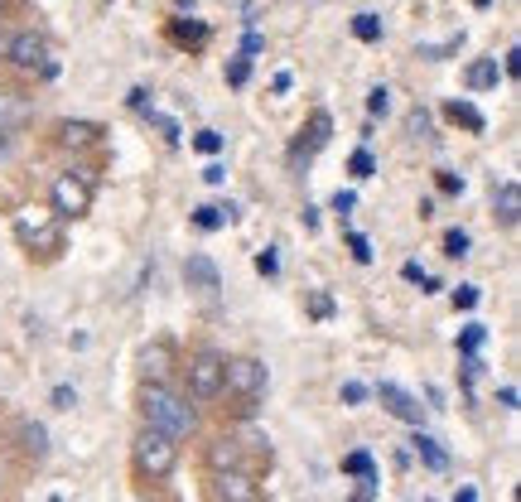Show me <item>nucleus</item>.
I'll use <instances>...</instances> for the list:
<instances>
[{"mask_svg": "<svg viewBox=\"0 0 521 502\" xmlns=\"http://www.w3.org/2000/svg\"><path fill=\"white\" fill-rule=\"evenodd\" d=\"M444 256H454V261H464V256H468V232H464V227L444 232Z\"/></svg>", "mask_w": 521, "mask_h": 502, "instance_id": "4be33fe9", "label": "nucleus"}, {"mask_svg": "<svg viewBox=\"0 0 521 502\" xmlns=\"http://www.w3.org/2000/svg\"><path fill=\"white\" fill-rule=\"evenodd\" d=\"M367 112H372V116L391 112V92H386V87H372V97H367Z\"/></svg>", "mask_w": 521, "mask_h": 502, "instance_id": "393cba45", "label": "nucleus"}, {"mask_svg": "<svg viewBox=\"0 0 521 502\" xmlns=\"http://www.w3.org/2000/svg\"><path fill=\"white\" fill-rule=\"evenodd\" d=\"M329 136H333V116L329 112H314L309 116V126L300 131V140H295V160H309V155H319L324 145H329Z\"/></svg>", "mask_w": 521, "mask_h": 502, "instance_id": "9b49d317", "label": "nucleus"}, {"mask_svg": "<svg viewBox=\"0 0 521 502\" xmlns=\"http://www.w3.org/2000/svg\"><path fill=\"white\" fill-rule=\"evenodd\" d=\"M184 280H189V290H198V295H218L222 290V271H218V261L213 256H203V251H193L189 261H184Z\"/></svg>", "mask_w": 521, "mask_h": 502, "instance_id": "9d476101", "label": "nucleus"}, {"mask_svg": "<svg viewBox=\"0 0 521 502\" xmlns=\"http://www.w3.org/2000/svg\"><path fill=\"white\" fill-rule=\"evenodd\" d=\"M222 367H227L222 353H193V358H189V391H193V401H213V396H222Z\"/></svg>", "mask_w": 521, "mask_h": 502, "instance_id": "423d86ee", "label": "nucleus"}, {"mask_svg": "<svg viewBox=\"0 0 521 502\" xmlns=\"http://www.w3.org/2000/svg\"><path fill=\"white\" fill-rule=\"evenodd\" d=\"M497 401H502L507 411H517V387H502V391H497Z\"/></svg>", "mask_w": 521, "mask_h": 502, "instance_id": "ea45409f", "label": "nucleus"}, {"mask_svg": "<svg viewBox=\"0 0 521 502\" xmlns=\"http://www.w3.org/2000/svg\"><path fill=\"white\" fill-rule=\"evenodd\" d=\"M5 58L15 63V68H25V73H54V54H49V39L39 34V29H20V34H10V44H5Z\"/></svg>", "mask_w": 521, "mask_h": 502, "instance_id": "20e7f679", "label": "nucleus"}, {"mask_svg": "<svg viewBox=\"0 0 521 502\" xmlns=\"http://www.w3.org/2000/svg\"><path fill=\"white\" fill-rule=\"evenodd\" d=\"M131 459H136V469L145 478H169L174 464H179V440H169V435L145 425L136 435V445H131Z\"/></svg>", "mask_w": 521, "mask_h": 502, "instance_id": "f03ea898", "label": "nucleus"}, {"mask_svg": "<svg viewBox=\"0 0 521 502\" xmlns=\"http://www.w3.org/2000/svg\"><path fill=\"white\" fill-rule=\"evenodd\" d=\"M193 150H203V155H218L222 136H218V131H198V136H193Z\"/></svg>", "mask_w": 521, "mask_h": 502, "instance_id": "a878e982", "label": "nucleus"}, {"mask_svg": "<svg viewBox=\"0 0 521 502\" xmlns=\"http://www.w3.org/2000/svg\"><path fill=\"white\" fill-rule=\"evenodd\" d=\"M483 338H488V334H483V324H468L464 338H459V348H464V353H478V348H483Z\"/></svg>", "mask_w": 521, "mask_h": 502, "instance_id": "cd10ccee", "label": "nucleus"}, {"mask_svg": "<svg viewBox=\"0 0 521 502\" xmlns=\"http://www.w3.org/2000/svg\"><path fill=\"white\" fill-rule=\"evenodd\" d=\"M444 116H449L454 126H468V131H483V126H488V121H483V112H478L473 102H449V107H444Z\"/></svg>", "mask_w": 521, "mask_h": 502, "instance_id": "f3484780", "label": "nucleus"}, {"mask_svg": "<svg viewBox=\"0 0 521 502\" xmlns=\"http://www.w3.org/2000/svg\"><path fill=\"white\" fill-rule=\"evenodd\" d=\"M411 131H415V136H425V131H430V116L420 112V107L411 112Z\"/></svg>", "mask_w": 521, "mask_h": 502, "instance_id": "c9c22d12", "label": "nucleus"}, {"mask_svg": "<svg viewBox=\"0 0 521 502\" xmlns=\"http://www.w3.org/2000/svg\"><path fill=\"white\" fill-rule=\"evenodd\" d=\"M401 276L415 280V285H425V271H420V261H406V266H401Z\"/></svg>", "mask_w": 521, "mask_h": 502, "instance_id": "e433bc0d", "label": "nucleus"}, {"mask_svg": "<svg viewBox=\"0 0 521 502\" xmlns=\"http://www.w3.org/2000/svg\"><path fill=\"white\" fill-rule=\"evenodd\" d=\"M507 73H512V78H521V49H507Z\"/></svg>", "mask_w": 521, "mask_h": 502, "instance_id": "a19ab883", "label": "nucleus"}, {"mask_svg": "<svg viewBox=\"0 0 521 502\" xmlns=\"http://www.w3.org/2000/svg\"><path fill=\"white\" fill-rule=\"evenodd\" d=\"M478 300H483V295H478V285H459V290H454V309H473Z\"/></svg>", "mask_w": 521, "mask_h": 502, "instance_id": "c756f323", "label": "nucleus"}, {"mask_svg": "<svg viewBox=\"0 0 521 502\" xmlns=\"http://www.w3.org/2000/svg\"><path fill=\"white\" fill-rule=\"evenodd\" d=\"M169 39L198 49V44H208V25H184V20H174V25H169Z\"/></svg>", "mask_w": 521, "mask_h": 502, "instance_id": "a211bd4d", "label": "nucleus"}, {"mask_svg": "<svg viewBox=\"0 0 521 502\" xmlns=\"http://www.w3.org/2000/svg\"><path fill=\"white\" fill-rule=\"evenodd\" d=\"M377 401H382L396 420H406V425H420V420H425V406H420L406 387H396V382H377Z\"/></svg>", "mask_w": 521, "mask_h": 502, "instance_id": "6e6552de", "label": "nucleus"}, {"mask_svg": "<svg viewBox=\"0 0 521 502\" xmlns=\"http://www.w3.org/2000/svg\"><path fill=\"white\" fill-rule=\"evenodd\" d=\"M309 314H314V319H329L333 300H329V295H314V300H309Z\"/></svg>", "mask_w": 521, "mask_h": 502, "instance_id": "473e14b6", "label": "nucleus"}, {"mask_svg": "<svg viewBox=\"0 0 521 502\" xmlns=\"http://www.w3.org/2000/svg\"><path fill=\"white\" fill-rule=\"evenodd\" d=\"M49 203H54V218H87L92 213V179L87 174H58Z\"/></svg>", "mask_w": 521, "mask_h": 502, "instance_id": "39448f33", "label": "nucleus"}, {"mask_svg": "<svg viewBox=\"0 0 521 502\" xmlns=\"http://www.w3.org/2000/svg\"><path fill=\"white\" fill-rule=\"evenodd\" d=\"M415 449H420V459H425L430 469H444V464H449V454H444V449H439L430 435H415Z\"/></svg>", "mask_w": 521, "mask_h": 502, "instance_id": "412c9836", "label": "nucleus"}, {"mask_svg": "<svg viewBox=\"0 0 521 502\" xmlns=\"http://www.w3.org/2000/svg\"><path fill=\"white\" fill-rule=\"evenodd\" d=\"M247 78H251V58H232V63H227V83L242 87Z\"/></svg>", "mask_w": 521, "mask_h": 502, "instance_id": "b1692460", "label": "nucleus"}, {"mask_svg": "<svg viewBox=\"0 0 521 502\" xmlns=\"http://www.w3.org/2000/svg\"><path fill=\"white\" fill-rule=\"evenodd\" d=\"M362 396H367V387H362V382H343V401H348V406H357Z\"/></svg>", "mask_w": 521, "mask_h": 502, "instance_id": "72a5a7b5", "label": "nucleus"}, {"mask_svg": "<svg viewBox=\"0 0 521 502\" xmlns=\"http://www.w3.org/2000/svg\"><path fill=\"white\" fill-rule=\"evenodd\" d=\"M353 203H357L353 194H343V189H338V194H333V213H353Z\"/></svg>", "mask_w": 521, "mask_h": 502, "instance_id": "f704fd0d", "label": "nucleus"}, {"mask_svg": "<svg viewBox=\"0 0 521 502\" xmlns=\"http://www.w3.org/2000/svg\"><path fill=\"white\" fill-rule=\"evenodd\" d=\"M439 189H444V194H464V179L449 174V169H439Z\"/></svg>", "mask_w": 521, "mask_h": 502, "instance_id": "2f4dec72", "label": "nucleus"}, {"mask_svg": "<svg viewBox=\"0 0 521 502\" xmlns=\"http://www.w3.org/2000/svg\"><path fill=\"white\" fill-rule=\"evenodd\" d=\"M213 498L218 502H261V488L242 469H222V474H213Z\"/></svg>", "mask_w": 521, "mask_h": 502, "instance_id": "1a4fd4ad", "label": "nucleus"}, {"mask_svg": "<svg viewBox=\"0 0 521 502\" xmlns=\"http://www.w3.org/2000/svg\"><path fill=\"white\" fill-rule=\"evenodd\" d=\"M348 247H353V261H362V266L372 261V242H367L362 232H348Z\"/></svg>", "mask_w": 521, "mask_h": 502, "instance_id": "bb28decb", "label": "nucleus"}, {"mask_svg": "<svg viewBox=\"0 0 521 502\" xmlns=\"http://www.w3.org/2000/svg\"><path fill=\"white\" fill-rule=\"evenodd\" d=\"M140 416H145L150 430H160L169 440H184V435H193V425H198L193 406L174 387H165V382H145V391H140Z\"/></svg>", "mask_w": 521, "mask_h": 502, "instance_id": "f257e3e1", "label": "nucleus"}, {"mask_svg": "<svg viewBox=\"0 0 521 502\" xmlns=\"http://www.w3.org/2000/svg\"><path fill=\"white\" fill-rule=\"evenodd\" d=\"M473 5H493V0H473Z\"/></svg>", "mask_w": 521, "mask_h": 502, "instance_id": "a18cd8bd", "label": "nucleus"}, {"mask_svg": "<svg viewBox=\"0 0 521 502\" xmlns=\"http://www.w3.org/2000/svg\"><path fill=\"white\" fill-rule=\"evenodd\" d=\"M174 5H193V0H174Z\"/></svg>", "mask_w": 521, "mask_h": 502, "instance_id": "49530a36", "label": "nucleus"}, {"mask_svg": "<svg viewBox=\"0 0 521 502\" xmlns=\"http://www.w3.org/2000/svg\"><path fill=\"white\" fill-rule=\"evenodd\" d=\"M266 387H271V372H266L261 358H232V363L222 367V391L237 396V401H247V406L256 396H266Z\"/></svg>", "mask_w": 521, "mask_h": 502, "instance_id": "7ed1b4c3", "label": "nucleus"}, {"mask_svg": "<svg viewBox=\"0 0 521 502\" xmlns=\"http://www.w3.org/2000/svg\"><path fill=\"white\" fill-rule=\"evenodd\" d=\"M464 83L473 87V92H488V87H497V58H478V63H468Z\"/></svg>", "mask_w": 521, "mask_h": 502, "instance_id": "2eb2a0df", "label": "nucleus"}, {"mask_svg": "<svg viewBox=\"0 0 521 502\" xmlns=\"http://www.w3.org/2000/svg\"><path fill=\"white\" fill-rule=\"evenodd\" d=\"M343 474H353V478H362V483H367V478L377 474V464H372V454H367V449H353V454L343 459Z\"/></svg>", "mask_w": 521, "mask_h": 502, "instance_id": "6ab92c4d", "label": "nucleus"}, {"mask_svg": "<svg viewBox=\"0 0 521 502\" xmlns=\"http://www.w3.org/2000/svg\"><path fill=\"white\" fill-rule=\"evenodd\" d=\"M15 237H20L29 251H58V223H54V213L25 208V213L15 218Z\"/></svg>", "mask_w": 521, "mask_h": 502, "instance_id": "0eeeda50", "label": "nucleus"}, {"mask_svg": "<svg viewBox=\"0 0 521 502\" xmlns=\"http://www.w3.org/2000/svg\"><path fill=\"white\" fill-rule=\"evenodd\" d=\"M251 54H261V34H247L242 39V58H251Z\"/></svg>", "mask_w": 521, "mask_h": 502, "instance_id": "58836bf2", "label": "nucleus"}, {"mask_svg": "<svg viewBox=\"0 0 521 502\" xmlns=\"http://www.w3.org/2000/svg\"><path fill=\"white\" fill-rule=\"evenodd\" d=\"M256 271H261V276H280V256H275V247H266L261 256H256Z\"/></svg>", "mask_w": 521, "mask_h": 502, "instance_id": "c85d7f7f", "label": "nucleus"}, {"mask_svg": "<svg viewBox=\"0 0 521 502\" xmlns=\"http://www.w3.org/2000/svg\"><path fill=\"white\" fill-rule=\"evenodd\" d=\"M348 169H353L357 179H372V174H377V160H372L367 150H353V160H348Z\"/></svg>", "mask_w": 521, "mask_h": 502, "instance_id": "5701e85b", "label": "nucleus"}, {"mask_svg": "<svg viewBox=\"0 0 521 502\" xmlns=\"http://www.w3.org/2000/svg\"><path fill=\"white\" fill-rule=\"evenodd\" d=\"M10 155V136H5V126H0V160Z\"/></svg>", "mask_w": 521, "mask_h": 502, "instance_id": "37998d69", "label": "nucleus"}, {"mask_svg": "<svg viewBox=\"0 0 521 502\" xmlns=\"http://www.w3.org/2000/svg\"><path fill=\"white\" fill-rule=\"evenodd\" d=\"M232 218H237V208H232V203H208V208H198V213H193V227L218 232V227H227Z\"/></svg>", "mask_w": 521, "mask_h": 502, "instance_id": "ddd939ff", "label": "nucleus"}, {"mask_svg": "<svg viewBox=\"0 0 521 502\" xmlns=\"http://www.w3.org/2000/svg\"><path fill=\"white\" fill-rule=\"evenodd\" d=\"M208 464H213V474H222V469H242V449H237V440H218V445L208 449Z\"/></svg>", "mask_w": 521, "mask_h": 502, "instance_id": "dca6fc26", "label": "nucleus"}, {"mask_svg": "<svg viewBox=\"0 0 521 502\" xmlns=\"http://www.w3.org/2000/svg\"><path fill=\"white\" fill-rule=\"evenodd\" d=\"M203 179H208V184H222V179H227V169H222V165H208V169H203Z\"/></svg>", "mask_w": 521, "mask_h": 502, "instance_id": "79ce46f5", "label": "nucleus"}, {"mask_svg": "<svg viewBox=\"0 0 521 502\" xmlns=\"http://www.w3.org/2000/svg\"><path fill=\"white\" fill-rule=\"evenodd\" d=\"M454 502H478V493H473V488H464V493H459Z\"/></svg>", "mask_w": 521, "mask_h": 502, "instance_id": "c03bdc74", "label": "nucleus"}, {"mask_svg": "<svg viewBox=\"0 0 521 502\" xmlns=\"http://www.w3.org/2000/svg\"><path fill=\"white\" fill-rule=\"evenodd\" d=\"M73 401H78V396H73V387H58V391H54V406H63V411H68Z\"/></svg>", "mask_w": 521, "mask_h": 502, "instance_id": "4c0bfd02", "label": "nucleus"}, {"mask_svg": "<svg viewBox=\"0 0 521 502\" xmlns=\"http://www.w3.org/2000/svg\"><path fill=\"white\" fill-rule=\"evenodd\" d=\"M25 445L34 449V459H39V454L49 449V445H44V425H25Z\"/></svg>", "mask_w": 521, "mask_h": 502, "instance_id": "7c9ffc66", "label": "nucleus"}, {"mask_svg": "<svg viewBox=\"0 0 521 502\" xmlns=\"http://www.w3.org/2000/svg\"><path fill=\"white\" fill-rule=\"evenodd\" d=\"M493 213H497V223H502V227H517V223H521V184H517V179L497 184Z\"/></svg>", "mask_w": 521, "mask_h": 502, "instance_id": "f8f14e48", "label": "nucleus"}, {"mask_svg": "<svg viewBox=\"0 0 521 502\" xmlns=\"http://www.w3.org/2000/svg\"><path fill=\"white\" fill-rule=\"evenodd\" d=\"M353 34L362 39V44H377V39H382V20L362 10V15H353Z\"/></svg>", "mask_w": 521, "mask_h": 502, "instance_id": "aec40b11", "label": "nucleus"}, {"mask_svg": "<svg viewBox=\"0 0 521 502\" xmlns=\"http://www.w3.org/2000/svg\"><path fill=\"white\" fill-rule=\"evenodd\" d=\"M97 136H102L97 121H63V126H58V140H63V145H92Z\"/></svg>", "mask_w": 521, "mask_h": 502, "instance_id": "4468645a", "label": "nucleus"}]
</instances>
